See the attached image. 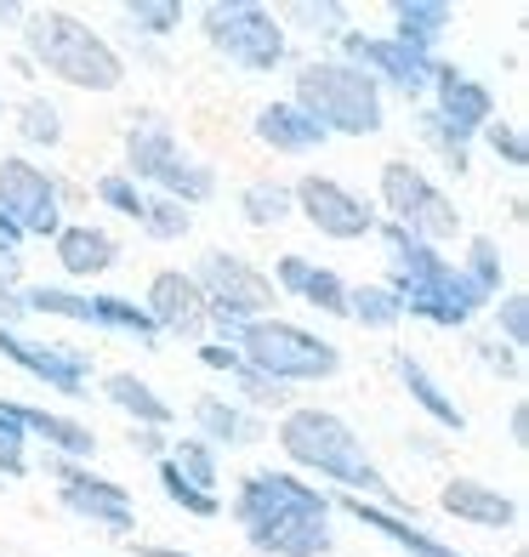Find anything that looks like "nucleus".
Masks as SVG:
<instances>
[{
    "mask_svg": "<svg viewBox=\"0 0 529 557\" xmlns=\"http://www.w3.org/2000/svg\"><path fill=\"white\" fill-rule=\"evenodd\" d=\"M280 285L296 290V296L308 301V308H319V313H347V285H342L336 273L302 262V257H285V262H280Z\"/></svg>",
    "mask_w": 529,
    "mask_h": 557,
    "instance_id": "nucleus-20",
    "label": "nucleus"
},
{
    "mask_svg": "<svg viewBox=\"0 0 529 557\" xmlns=\"http://www.w3.org/2000/svg\"><path fill=\"white\" fill-rule=\"evenodd\" d=\"M17 132L29 137V143H46V148H52V143L63 137V120H58V109H52V103H40V97H35V103H23Z\"/></svg>",
    "mask_w": 529,
    "mask_h": 557,
    "instance_id": "nucleus-38",
    "label": "nucleus"
},
{
    "mask_svg": "<svg viewBox=\"0 0 529 557\" xmlns=\"http://www.w3.org/2000/svg\"><path fill=\"white\" fill-rule=\"evenodd\" d=\"M97 199H103V206H114V211H125V216H143V194L125 183V176H103V183H97Z\"/></svg>",
    "mask_w": 529,
    "mask_h": 557,
    "instance_id": "nucleus-41",
    "label": "nucleus"
},
{
    "mask_svg": "<svg viewBox=\"0 0 529 557\" xmlns=\"http://www.w3.org/2000/svg\"><path fill=\"white\" fill-rule=\"evenodd\" d=\"M137 227H143V234H155V239H183L188 227H194V216L176 206V199H143Z\"/></svg>",
    "mask_w": 529,
    "mask_h": 557,
    "instance_id": "nucleus-32",
    "label": "nucleus"
},
{
    "mask_svg": "<svg viewBox=\"0 0 529 557\" xmlns=\"http://www.w3.org/2000/svg\"><path fill=\"white\" fill-rule=\"evenodd\" d=\"M7 416L23 426V433H40L46 444H52V449H63V455H91V449H97L91 426H81V421H63V416L29 410V404H7Z\"/></svg>",
    "mask_w": 529,
    "mask_h": 557,
    "instance_id": "nucleus-23",
    "label": "nucleus"
},
{
    "mask_svg": "<svg viewBox=\"0 0 529 557\" xmlns=\"http://www.w3.org/2000/svg\"><path fill=\"white\" fill-rule=\"evenodd\" d=\"M398 382L410 387V398H416V404H421V410L433 416L439 426H450V433H462V426H467V416L456 410V398H444V387H439L433 375H427V370L410 359V352H398Z\"/></svg>",
    "mask_w": 529,
    "mask_h": 557,
    "instance_id": "nucleus-26",
    "label": "nucleus"
},
{
    "mask_svg": "<svg viewBox=\"0 0 529 557\" xmlns=\"http://www.w3.org/2000/svg\"><path fill=\"white\" fill-rule=\"evenodd\" d=\"M387 250H393V285H398L393 296L405 313H421L433 324H467L478 313L484 296L467 285V273H456L444 257H433V245H421L405 227L387 222Z\"/></svg>",
    "mask_w": 529,
    "mask_h": 557,
    "instance_id": "nucleus-2",
    "label": "nucleus"
},
{
    "mask_svg": "<svg viewBox=\"0 0 529 557\" xmlns=\"http://www.w3.org/2000/svg\"><path fill=\"white\" fill-rule=\"evenodd\" d=\"M17 268H23V262L12 257V250H0V301H7V290L17 285Z\"/></svg>",
    "mask_w": 529,
    "mask_h": 557,
    "instance_id": "nucleus-44",
    "label": "nucleus"
},
{
    "mask_svg": "<svg viewBox=\"0 0 529 557\" xmlns=\"http://www.w3.org/2000/svg\"><path fill=\"white\" fill-rule=\"evenodd\" d=\"M484 137H490V148L507 165H529V148H524V137H518V125H507V120H490L484 125Z\"/></svg>",
    "mask_w": 529,
    "mask_h": 557,
    "instance_id": "nucleus-40",
    "label": "nucleus"
},
{
    "mask_svg": "<svg viewBox=\"0 0 529 557\" xmlns=\"http://www.w3.org/2000/svg\"><path fill=\"white\" fill-rule=\"evenodd\" d=\"M467 285L478 290V296H495L501 290V250H495V239H472V268H467Z\"/></svg>",
    "mask_w": 529,
    "mask_h": 557,
    "instance_id": "nucleus-36",
    "label": "nucleus"
},
{
    "mask_svg": "<svg viewBox=\"0 0 529 557\" xmlns=\"http://www.w3.org/2000/svg\"><path fill=\"white\" fill-rule=\"evenodd\" d=\"M347 46V58L370 69V74H382V81H393L398 91H427L433 86V58L427 52H410V46H398V40H365V35H342Z\"/></svg>",
    "mask_w": 529,
    "mask_h": 557,
    "instance_id": "nucleus-14",
    "label": "nucleus"
},
{
    "mask_svg": "<svg viewBox=\"0 0 529 557\" xmlns=\"http://www.w3.org/2000/svg\"><path fill=\"white\" fill-rule=\"evenodd\" d=\"M296 109L308 114L324 137L347 132V137H370L382 132V91L370 74L353 63H308L296 74Z\"/></svg>",
    "mask_w": 529,
    "mask_h": 557,
    "instance_id": "nucleus-5",
    "label": "nucleus"
},
{
    "mask_svg": "<svg viewBox=\"0 0 529 557\" xmlns=\"http://www.w3.org/2000/svg\"><path fill=\"white\" fill-rule=\"evenodd\" d=\"M171 467H176V478H183V484H194L199 495H211V484H217V461H211V449L199 444V438H183V444H176Z\"/></svg>",
    "mask_w": 529,
    "mask_h": 557,
    "instance_id": "nucleus-31",
    "label": "nucleus"
},
{
    "mask_svg": "<svg viewBox=\"0 0 529 557\" xmlns=\"http://www.w3.org/2000/svg\"><path fill=\"white\" fill-rule=\"evenodd\" d=\"M257 137L273 143V148H285V154H308V148L324 143V132H319V125L302 114L296 103H268V109L257 114Z\"/></svg>",
    "mask_w": 529,
    "mask_h": 557,
    "instance_id": "nucleus-21",
    "label": "nucleus"
},
{
    "mask_svg": "<svg viewBox=\"0 0 529 557\" xmlns=\"http://www.w3.org/2000/svg\"><path fill=\"white\" fill-rule=\"evenodd\" d=\"M125 17H132V29H143V35H171L176 23H183V7H176V0H132Z\"/></svg>",
    "mask_w": 529,
    "mask_h": 557,
    "instance_id": "nucleus-34",
    "label": "nucleus"
},
{
    "mask_svg": "<svg viewBox=\"0 0 529 557\" xmlns=\"http://www.w3.org/2000/svg\"><path fill=\"white\" fill-rule=\"evenodd\" d=\"M120 257V245L103 234V227H58V262L74 278H91V273H109Z\"/></svg>",
    "mask_w": 529,
    "mask_h": 557,
    "instance_id": "nucleus-19",
    "label": "nucleus"
},
{
    "mask_svg": "<svg viewBox=\"0 0 529 557\" xmlns=\"http://www.w3.org/2000/svg\"><path fill=\"white\" fill-rule=\"evenodd\" d=\"M393 17H398V46H410V52H427V46L450 29L444 0H398Z\"/></svg>",
    "mask_w": 529,
    "mask_h": 557,
    "instance_id": "nucleus-25",
    "label": "nucleus"
},
{
    "mask_svg": "<svg viewBox=\"0 0 529 557\" xmlns=\"http://www.w3.org/2000/svg\"><path fill=\"white\" fill-rule=\"evenodd\" d=\"M280 444L296 467H313V472L336 478L347 490H365V495H393L387 478L376 472V461L365 455L359 433L331 410H291L285 426H280Z\"/></svg>",
    "mask_w": 529,
    "mask_h": 557,
    "instance_id": "nucleus-3",
    "label": "nucleus"
},
{
    "mask_svg": "<svg viewBox=\"0 0 529 557\" xmlns=\"http://www.w3.org/2000/svg\"><path fill=\"white\" fill-rule=\"evenodd\" d=\"M194 290L206 296L211 319H229V324H245V319H262L273 308V278L262 268H250L245 257H229V250H211L199 257V268L188 273Z\"/></svg>",
    "mask_w": 529,
    "mask_h": 557,
    "instance_id": "nucleus-9",
    "label": "nucleus"
},
{
    "mask_svg": "<svg viewBox=\"0 0 529 557\" xmlns=\"http://www.w3.org/2000/svg\"><path fill=\"white\" fill-rule=\"evenodd\" d=\"M23 40H29L35 63H46V74H58V81L81 86V91H114L125 81L120 52L69 12H29Z\"/></svg>",
    "mask_w": 529,
    "mask_h": 557,
    "instance_id": "nucleus-4",
    "label": "nucleus"
},
{
    "mask_svg": "<svg viewBox=\"0 0 529 557\" xmlns=\"http://www.w3.org/2000/svg\"><path fill=\"white\" fill-rule=\"evenodd\" d=\"M296 199H302V211H308V222L319 227V234H331V239H365L376 227V216L342 183H331V176H302Z\"/></svg>",
    "mask_w": 529,
    "mask_h": 557,
    "instance_id": "nucleus-13",
    "label": "nucleus"
},
{
    "mask_svg": "<svg viewBox=\"0 0 529 557\" xmlns=\"http://www.w3.org/2000/svg\"><path fill=\"white\" fill-rule=\"evenodd\" d=\"M194 421H199V433L217 438V444H262V421L234 410V404H222V398H199Z\"/></svg>",
    "mask_w": 529,
    "mask_h": 557,
    "instance_id": "nucleus-24",
    "label": "nucleus"
},
{
    "mask_svg": "<svg viewBox=\"0 0 529 557\" xmlns=\"http://www.w3.org/2000/svg\"><path fill=\"white\" fill-rule=\"evenodd\" d=\"M501 331H507L513 347L529 342V301H524V296H507V301H501Z\"/></svg>",
    "mask_w": 529,
    "mask_h": 557,
    "instance_id": "nucleus-42",
    "label": "nucleus"
},
{
    "mask_svg": "<svg viewBox=\"0 0 529 557\" xmlns=\"http://www.w3.org/2000/svg\"><path fill=\"white\" fill-rule=\"evenodd\" d=\"M137 557H188V552H171V546H137Z\"/></svg>",
    "mask_w": 529,
    "mask_h": 557,
    "instance_id": "nucleus-47",
    "label": "nucleus"
},
{
    "mask_svg": "<svg viewBox=\"0 0 529 557\" xmlns=\"http://www.w3.org/2000/svg\"><path fill=\"white\" fill-rule=\"evenodd\" d=\"M347 512L359 518L365 529H376V535H387L393 546H405L410 557H462L456 546H439L433 535H421L416 523H405V518H393V512H382V506H365V500H347Z\"/></svg>",
    "mask_w": 529,
    "mask_h": 557,
    "instance_id": "nucleus-22",
    "label": "nucleus"
},
{
    "mask_svg": "<svg viewBox=\"0 0 529 557\" xmlns=\"http://www.w3.org/2000/svg\"><path fill=\"white\" fill-rule=\"evenodd\" d=\"M143 313H148L155 331H176V336H199V331H206V319H211L206 296L194 290L188 273H160L155 285H148V308Z\"/></svg>",
    "mask_w": 529,
    "mask_h": 557,
    "instance_id": "nucleus-16",
    "label": "nucleus"
},
{
    "mask_svg": "<svg viewBox=\"0 0 529 557\" xmlns=\"http://www.w3.org/2000/svg\"><path fill=\"white\" fill-rule=\"evenodd\" d=\"M285 17H296V23H313V35H342V23H347V7H336V0H291L285 7Z\"/></svg>",
    "mask_w": 529,
    "mask_h": 557,
    "instance_id": "nucleus-37",
    "label": "nucleus"
},
{
    "mask_svg": "<svg viewBox=\"0 0 529 557\" xmlns=\"http://www.w3.org/2000/svg\"><path fill=\"white\" fill-rule=\"evenodd\" d=\"M0 352H7L17 370L40 375V382L52 387V393L86 398V375H91V359H86V352L58 347V342H23L17 331H7V324H0Z\"/></svg>",
    "mask_w": 529,
    "mask_h": 557,
    "instance_id": "nucleus-12",
    "label": "nucleus"
},
{
    "mask_svg": "<svg viewBox=\"0 0 529 557\" xmlns=\"http://www.w3.org/2000/svg\"><path fill=\"white\" fill-rule=\"evenodd\" d=\"M125 160H132L137 176L160 183L165 199H176V206H183V199H188V206H199V199L217 194V176L199 165V160H188L183 148H176V137H171V125L155 120V114L132 125V137H125Z\"/></svg>",
    "mask_w": 529,
    "mask_h": 557,
    "instance_id": "nucleus-7",
    "label": "nucleus"
},
{
    "mask_svg": "<svg viewBox=\"0 0 529 557\" xmlns=\"http://www.w3.org/2000/svg\"><path fill=\"white\" fill-rule=\"evenodd\" d=\"M484 364L501 370V375H518V359H513V352L501 347V342H484Z\"/></svg>",
    "mask_w": 529,
    "mask_h": 557,
    "instance_id": "nucleus-43",
    "label": "nucleus"
},
{
    "mask_svg": "<svg viewBox=\"0 0 529 557\" xmlns=\"http://www.w3.org/2000/svg\"><path fill=\"white\" fill-rule=\"evenodd\" d=\"M0 17H23V7L17 0H0Z\"/></svg>",
    "mask_w": 529,
    "mask_h": 557,
    "instance_id": "nucleus-48",
    "label": "nucleus"
},
{
    "mask_svg": "<svg viewBox=\"0 0 529 557\" xmlns=\"http://www.w3.org/2000/svg\"><path fill=\"white\" fill-rule=\"evenodd\" d=\"M109 398L120 404V410H132V416L148 426V433L171 421V404H165L155 387H148V382H137V375H125V370H114V375H109Z\"/></svg>",
    "mask_w": 529,
    "mask_h": 557,
    "instance_id": "nucleus-27",
    "label": "nucleus"
},
{
    "mask_svg": "<svg viewBox=\"0 0 529 557\" xmlns=\"http://www.w3.org/2000/svg\"><path fill=\"white\" fill-rule=\"evenodd\" d=\"M58 188L52 176L29 160H0V216H7L17 234H58Z\"/></svg>",
    "mask_w": 529,
    "mask_h": 557,
    "instance_id": "nucleus-11",
    "label": "nucleus"
},
{
    "mask_svg": "<svg viewBox=\"0 0 529 557\" xmlns=\"http://www.w3.org/2000/svg\"><path fill=\"white\" fill-rule=\"evenodd\" d=\"M0 472H7V478L29 472V461H23V426L7 416V404H0Z\"/></svg>",
    "mask_w": 529,
    "mask_h": 557,
    "instance_id": "nucleus-39",
    "label": "nucleus"
},
{
    "mask_svg": "<svg viewBox=\"0 0 529 557\" xmlns=\"http://www.w3.org/2000/svg\"><path fill=\"white\" fill-rule=\"evenodd\" d=\"M433 86H439V114H444V120H456L462 132H478V125H490V114H495V97H490L484 86H478L472 74L433 63Z\"/></svg>",
    "mask_w": 529,
    "mask_h": 557,
    "instance_id": "nucleus-17",
    "label": "nucleus"
},
{
    "mask_svg": "<svg viewBox=\"0 0 529 557\" xmlns=\"http://www.w3.org/2000/svg\"><path fill=\"white\" fill-rule=\"evenodd\" d=\"M382 199H387V211H393V227H405L410 239H456V227H462V211L450 206V199L427 183V176L405 160H387L382 165Z\"/></svg>",
    "mask_w": 529,
    "mask_h": 557,
    "instance_id": "nucleus-10",
    "label": "nucleus"
},
{
    "mask_svg": "<svg viewBox=\"0 0 529 557\" xmlns=\"http://www.w3.org/2000/svg\"><path fill=\"white\" fill-rule=\"evenodd\" d=\"M524 433H529V410L518 404V410H513V444H524Z\"/></svg>",
    "mask_w": 529,
    "mask_h": 557,
    "instance_id": "nucleus-45",
    "label": "nucleus"
},
{
    "mask_svg": "<svg viewBox=\"0 0 529 557\" xmlns=\"http://www.w3.org/2000/svg\"><path fill=\"white\" fill-rule=\"evenodd\" d=\"M17 239H23V234H17V227H12V222H7V216H0V250H12V245H17Z\"/></svg>",
    "mask_w": 529,
    "mask_h": 557,
    "instance_id": "nucleus-46",
    "label": "nucleus"
},
{
    "mask_svg": "<svg viewBox=\"0 0 529 557\" xmlns=\"http://www.w3.org/2000/svg\"><path fill=\"white\" fill-rule=\"evenodd\" d=\"M234 518L245 541L273 557H324L331 552V500L291 472H250L234 495Z\"/></svg>",
    "mask_w": 529,
    "mask_h": 557,
    "instance_id": "nucleus-1",
    "label": "nucleus"
},
{
    "mask_svg": "<svg viewBox=\"0 0 529 557\" xmlns=\"http://www.w3.org/2000/svg\"><path fill=\"white\" fill-rule=\"evenodd\" d=\"M58 478H63V506L69 512L103 523V529H114V535L132 529V495H125V484H109V478H91V472H74V467H58Z\"/></svg>",
    "mask_w": 529,
    "mask_h": 557,
    "instance_id": "nucleus-15",
    "label": "nucleus"
},
{
    "mask_svg": "<svg viewBox=\"0 0 529 557\" xmlns=\"http://www.w3.org/2000/svg\"><path fill=\"white\" fill-rule=\"evenodd\" d=\"M206 40L217 46V52H229V63H239L250 74H268L285 58L280 17L250 7V0H211L206 7Z\"/></svg>",
    "mask_w": 529,
    "mask_h": 557,
    "instance_id": "nucleus-8",
    "label": "nucleus"
},
{
    "mask_svg": "<svg viewBox=\"0 0 529 557\" xmlns=\"http://www.w3.org/2000/svg\"><path fill=\"white\" fill-rule=\"evenodd\" d=\"M444 512H456L462 523H478V529H507L518 523V500L478 484V478H456V484H444Z\"/></svg>",
    "mask_w": 529,
    "mask_h": 557,
    "instance_id": "nucleus-18",
    "label": "nucleus"
},
{
    "mask_svg": "<svg viewBox=\"0 0 529 557\" xmlns=\"http://www.w3.org/2000/svg\"><path fill=\"white\" fill-rule=\"evenodd\" d=\"M347 313L370 324V331H393L398 319H405V308H398V296L393 290H376V285H359V290H347Z\"/></svg>",
    "mask_w": 529,
    "mask_h": 557,
    "instance_id": "nucleus-29",
    "label": "nucleus"
},
{
    "mask_svg": "<svg viewBox=\"0 0 529 557\" xmlns=\"http://www.w3.org/2000/svg\"><path fill=\"white\" fill-rule=\"evenodd\" d=\"M421 137L439 148L450 171H467V137H472V132H462L456 120H444V114L433 109V114H421Z\"/></svg>",
    "mask_w": 529,
    "mask_h": 557,
    "instance_id": "nucleus-30",
    "label": "nucleus"
},
{
    "mask_svg": "<svg viewBox=\"0 0 529 557\" xmlns=\"http://www.w3.org/2000/svg\"><path fill=\"white\" fill-rule=\"evenodd\" d=\"M222 331L239 342V359L262 375V382L285 387V382H324V375L342 370V352L331 342H319L296 324H280V319H257V324H229L217 319Z\"/></svg>",
    "mask_w": 529,
    "mask_h": 557,
    "instance_id": "nucleus-6",
    "label": "nucleus"
},
{
    "mask_svg": "<svg viewBox=\"0 0 529 557\" xmlns=\"http://www.w3.org/2000/svg\"><path fill=\"white\" fill-rule=\"evenodd\" d=\"M239 206H245V216L257 222V227H273V222H285V211H291V188H280V183H250Z\"/></svg>",
    "mask_w": 529,
    "mask_h": 557,
    "instance_id": "nucleus-33",
    "label": "nucleus"
},
{
    "mask_svg": "<svg viewBox=\"0 0 529 557\" xmlns=\"http://www.w3.org/2000/svg\"><path fill=\"white\" fill-rule=\"evenodd\" d=\"M199 359H206L211 370H229V375H239V387L250 393V404H285V393L273 387V382H262V375L250 370L234 347H199Z\"/></svg>",
    "mask_w": 529,
    "mask_h": 557,
    "instance_id": "nucleus-28",
    "label": "nucleus"
},
{
    "mask_svg": "<svg viewBox=\"0 0 529 557\" xmlns=\"http://www.w3.org/2000/svg\"><path fill=\"white\" fill-rule=\"evenodd\" d=\"M160 484H165V500H171V506H183V512H194V518H217V512H222L217 495H199L194 484H183L171 461H160Z\"/></svg>",
    "mask_w": 529,
    "mask_h": 557,
    "instance_id": "nucleus-35",
    "label": "nucleus"
}]
</instances>
